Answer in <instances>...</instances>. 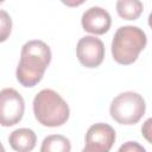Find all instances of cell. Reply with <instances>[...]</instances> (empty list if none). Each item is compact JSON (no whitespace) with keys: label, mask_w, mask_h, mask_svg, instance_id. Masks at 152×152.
I'll return each mask as SVG.
<instances>
[{"label":"cell","mask_w":152,"mask_h":152,"mask_svg":"<svg viewBox=\"0 0 152 152\" xmlns=\"http://www.w3.org/2000/svg\"><path fill=\"white\" fill-rule=\"evenodd\" d=\"M51 50L43 40H30L21 48L20 61L17 66V80L18 82L31 88L38 84L51 62Z\"/></svg>","instance_id":"1"},{"label":"cell","mask_w":152,"mask_h":152,"mask_svg":"<svg viewBox=\"0 0 152 152\" xmlns=\"http://www.w3.org/2000/svg\"><path fill=\"white\" fill-rule=\"evenodd\" d=\"M33 114L40 125L45 127H58L68 121L70 109L57 91L43 89L33 99Z\"/></svg>","instance_id":"2"},{"label":"cell","mask_w":152,"mask_h":152,"mask_svg":"<svg viewBox=\"0 0 152 152\" xmlns=\"http://www.w3.org/2000/svg\"><path fill=\"white\" fill-rule=\"evenodd\" d=\"M146 44L147 37L141 28L132 25L121 26L112 40V56L116 63L129 65L138 59Z\"/></svg>","instance_id":"3"},{"label":"cell","mask_w":152,"mask_h":152,"mask_svg":"<svg viewBox=\"0 0 152 152\" xmlns=\"http://www.w3.org/2000/svg\"><path fill=\"white\" fill-rule=\"evenodd\" d=\"M146 110L144 97L135 91L119 94L110 103V116L120 125H134L140 121Z\"/></svg>","instance_id":"4"},{"label":"cell","mask_w":152,"mask_h":152,"mask_svg":"<svg viewBox=\"0 0 152 152\" xmlns=\"http://www.w3.org/2000/svg\"><path fill=\"white\" fill-rule=\"evenodd\" d=\"M25 102L23 96L13 88L0 90V125L10 127L17 125L24 116Z\"/></svg>","instance_id":"5"},{"label":"cell","mask_w":152,"mask_h":152,"mask_svg":"<svg viewBox=\"0 0 152 152\" xmlns=\"http://www.w3.org/2000/svg\"><path fill=\"white\" fill-rule=\"evenodd\" d=\"M115 131L108 124L99 122L91 125L86 134L84 152H108L115 142Z\"/></svg>","instance_id":"6"},{"label":"cell","mask_w":152,"mask_h":152,"mask_svg":"<svg viewBox=\"0 0 152 152\" xmlns=\"http://www.w3.org/2000/svg\"><path fill=\"white\" fill-rule=\"evenodd\" d=\"M76 53L83 66L97 68L104 58V45L101 39L94 36H86L78 40Z\"/></svg>","instance_id":"7"},{"label":"cell","mask_w":152,"mask_h":152,"mask_svg":"<svg viewBox=\"0 0 152 152\" xmlns=\"http://www.w3.org/2000/svg\"><path fill=\"white\" fill-rule=\"evenodd\" d=\"M81 24L84 31L93 34H104L112 25L110 14L102 7L94 6L88 8L81 18Z\"/></svg>","instance_id":"8"},{"label":"cell","mask_w":152,"mask_h":152,"mask_svg":"<svg viewBox=\"0 0 152 152\" xmlns=\"http://www.w3.org/2000/svg\"><path fill=\"white\" fill-rule=\"evenodd\" d=\"M8 142L14 151L30 152L36 146L37 137L36 133L30 128H18L10 134Z\"/></svg>","instance_id":"9"},{"label":"cell","mask_w":152,"mask_h":152,"mask_svg":"<svg viewBox=\"0 0 152 152\" xmlns=\"http://www.w3.org/2000/svg\"><path fill=\"white\" fill-rule=\"evenodd\" d=\"M144 11L142 2L140 0H118L116 12L119 17L126 20L138 19Z\"/></svg>","instance_id":"10"},{"label":"cell","mask_w":152,"mask_h":152,"mask_svg":"<svg viewBox=\"0 0 152 152\" xmlns=\"http://www.w3.org/2000/svg\"><path fill=\"white\" fill-rule=\"evenodd\" d=\"M42 152H69L71 151V144L68 138L61 134H52L43 140Z\"/></svg>","instance_id":"11"},{"label":"cell","mask_w":152,"mask_h":152,"mask_svg":"<svg viewBox=\"0 0 152 152\" xmlns=\"http://www.w3.org/2000/svg\"><path fill=\"white\" fill-rule=\"evenodd\" d=\"M11 32H12V19L6 11L0 10V43L7 40Z\"/></svg>","instance_id":"12"},{"label":"cell","mask_w":152,"mask_h":152,"mask_svg":"<svg viewBox=\"0 0 152 152\" xmlns=\"http://www.w3.org/2000/svg\"><path fill=\"white\" fill-rule=\"evenodd\" d=\"M119 151L120 152H124V151H129V152H134V151H142V152H145V148L142 147V146H140L137 141H128V142H126L125 145H122L120 148H119Z\"/></svg>","instance_id":"13"},{"label":"cell","mask_w":152,"mask_h":152,"mask_svg":"<svg viewBox=\"0 0 152 152\" xmlns=\"http://www.w3.org/2000/svg\"><path fill=\"white\" fill-rule=\"evenodd\" d=\"M61 1L68 7H77L81 6L83 2H86V0H61Z\"/></svg>","instance_id":"14"},{"label":"cell","mask_w":152,"mask_h":152,"mask_svg":"<svg viewBox=\"0 0 152 152\" xmlns=\"http://www.w3.org/2000/svg\"><path fill=\"white\" fill-rule=\"evenodd\" d=\"M0 151H1V152H4V151H5V148H4V146H2L1 144H0Z\"/></svg>","instance_id":"15"},{"label":"cell","mask_w":152,"mask_h":152,"mask_svg":"<svg viewBox=\"0 0 152 152\" xmlns=\"http://www.w3.org/2000/svg\"><path fill=\"white\" fill-rule=\"evenodd\" d=\"M4 1H5V0H0V4H2V2H4Z\"/></svg>","instance_id":"16"}]
</instances>
